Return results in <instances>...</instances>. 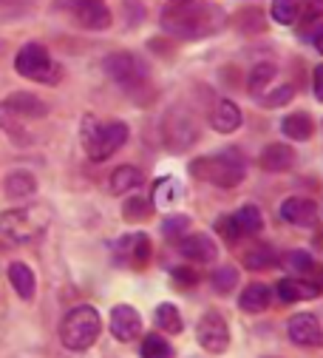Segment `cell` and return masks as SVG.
I'll list each match as a JSON object with an SVG mask.
<instances>
[{"instance_id":"obj_1","label":"cell","mask_w":323,"mask_h":358,"mask_svg":"<svg viewBox=\"0 0 323 358\" xmlns=\"http://www.w3.org/2000/svg\"><path fill=\"white\" fill-rule=\"evenodd\" d=\"M224 15L221 9L210 6V3H173L162 12V26L165 31L181 37V40H196V37H204L210 31H216L221 26Z\"/></svg>"},{"instance_id":"obj_2","label":"cell","mask_w":323,"mask_h":358,"mask_svg":"<svg viewBox=\"0 0 323 358\" xmlns=\"http://www.w3.org/2000/svg\"><path fill=\"white\" fill-rule=\"evenodd\" d=\"M128 140V125L125 122H100L97 117L82 120V145L94 162H103L114 157Z\"/></svg>"},{"instance_id":"obj_3","label":"cell","mask_w":323,"mask_h":358,"mask_svg":"<svg viewBox=\"0 0 323 358\" xmlns=\"http://www.w3.org/2000/svg\"><path fill=\"white\" fill-rule=\"evenodd\" d=\"M100 330H103V319H100V313L94 307H74L68 316L63 319L60 324V341L74 350V352H82L88 350L91 344H94L100 338Z\"/></svg>"},{"instance_id":"obj_4","label":"cell","mask_w":323,"mask_h":358,"mask_svg":"<svg viewBox=\"0 0 323 358\" xmlns=\"http://www.w3.org/2000/svg\"><path fill=\"white\" fill-rule=\"evenodd\" d=\"M190 173L202 182L218 185V188H236L244 182L247 165L233 154H218V157H199L190 162Z\"/></svg>"},{"instance_id":"obj_5","label":"cell","mask_w":323,"mask_h":358,"mask_svg":"<svg viewBox=\"0 0 323 358\" xmlns=\"http://www.w3.org/2000/svg\"><path fill=\"white\" fill-rule=\"evenodd\" d=\"M49 213L40 205H29V208H15L0 213V234L9 236L12 242H31L43 234Z\"/></svg>"},{"instance_id":"obj_6","label":"cell","mask_w":323,"mask_h":358,"mask_svg":"<svg viewBox=\"0 0 323 358\" xmlns=\"http://www.w3.org/2000/svg\"><path fill=\"white\" fill-rule=\"evenodd\" d=\"M15 69L20 77L34 80V83H57L60 80V66L52 60L49 49L40 43H26L15 57Z\"/></svg>"},{"instance_id":"obj_7","label":"cell","mask_w":323,"mask_h":358,"mask_svg":"<svg viewBox=\"0 0 323 358\" xmlns=\"http://www.w3.org/2000/svg\"><path fill=\"white\" fill-rule=\"evenodd\" d=\"M103 66H105L108 77H111V80H117V83H119V85H125V88H136V85H142V83H145V77H148L145 63H142L140 57H136V55H130V52L108 55Z\"/></svg>"},{"instance_id":"obj_8","label":"cell","mask_w":323,"mask_h":358,"mask_svg":"<svg viewBox=\"0 0 323 358\" xmlns=\"http://www.w3.org/2000/svg\"><path fill=\"white\" fill-rule=\"evenodd\" d=\"M196 338L207 352H216V355L230 347V330H227V322L218 310H207L202 316V322L196 327Z\"/></svg>"},{"instance_id":"obj_9","label":"cell","mask_w":323,"mask_h":358,"mask_svg":"<svg viewBox=\"0 0 323 358\" xmlns=\"http://www.w3.org/2000/svg\"><path fill=\"white\" fill-rule=\"evenodd\" d=\"M45 114V103L37 100L34 94H12L0 103V122H6L9 117L15 120H40Z\"/></svg>"},{"instance_id":"obj_10","label":"cell","mask_w":323,"mask_h":358,"mask_svg":"<svg viewBox=\"0 0 323 358\" xmlns=\"http://www.w3.org/2000/svg\"><path fill=\"white\" fill-rule=\"evenodd\" d=\"M117 259L128 267H133V271H140V267L148 264L151 259V239L145 234H130L125 239L117 242Z\"/></svg>"},{"instance_id":"obj_11","label":"cell","mask_w":323,"mask_h":358,"mask_svg":"<svg viewBox=\"0 0 323 358\" xmlns=\"http://www.w3.org/2000/svg\"><path fill=\"white\" fill-rule=\"evenodd\" d=\"M111 333L119 341H133L142 333V319L130 304H117L111 310Z\"/></svg>"},{"instance_id":"obj_12","label":"cell","mask_w":323,"mask_h":358,"mask_svg":"<svg viewBox=\"0 0 323 358\" xmlns=\"http://www.w3.org/2000/svg\"><path fill=\"white\" fill-rule=\"evenodd\" d=\"M290 338L298 347H320L323 344L320 322L312 316V313H298V316L290 319Z\"/></svg>"},{"instance_id":"obj_13","label":"cell","mask_w":323,"mask_h":358,"mask_svg":"<svg viewBox=\"0 0 323 358\" xmlns=\"http://www.w3.org/2000/svg\"><path fill=\"white\" fill-rule=\"evenodd\" d=\"M278 213H281L284 222H290V225L303 228V225H315L317 205L312 199H306V196H290V199H284V205H281Z\"/></svg>"},{"instance_id":"obj_14","label":"cell","mask_w":323,"mask_h":358,"mask_svg":"<svg viewBox=\"0 0 323 358\" xmlns=\"http://www.w3.org/2000/svg\"><path fill=\"white\" fill-rule=\"evenodd\" d=\"M179 253L190 262H213L216 259V242L204 234H188L179 242Z\"/></svg>"},{"instance_id":"obj_15","label":"cell","mask_w":323,"mask_h":358,"mask_svg":"<svg viewBox=\"0 0 323 358\" xmlns=\"http://www.w3.org/2000/svg\"><path fill=\"white\" fill-rule=\"evenodd\" d=\"M261 168L269 171V173H281V171H290L292 162H295V151L287 145V143H272L264 148L261 154Z\"/></svg>"},{"instance_id":"obj_16","label":"cell","mask_w":323,"mask_h":358,"mask_svg":"<svg viewBox=\"0 0 323 358\" xmlns=\"http://www.w3.org/2000/svg\"><path fill=\"white\" fill-rule=\"evenodd\" d=\"M275 293H278L281 301L295 304L301 299H315L320 293V285H312L309 279H281L278 287H275Z\"/></svg>"},{"instance_id":"obj_17","label":"cell","mask_w":323,"mask_h":358,"mask_svg":"<svg viewBox=\"0 0 323 358\" xmlns=\"http://www.w3.org/2000/svg\"><path fill=\"white\" fill-rule=\"evenodd\" d=\"M80 26L82 29H91V31H105L111 26V9L103 3V0H94V3L82 6L80 12H74Z\"/></svg>"},{"instance_id":"obj_18","label":"cell","mask_w":323,"mask_h":358,"mask_svg":"<svg viewBox=\"0 0 323 358\" xmlns=\"http://www.w3.org/2000/svg\"><path fill=\"white\" fill-rule=\"evenodd\" d=\"M210 125L218 131V134H233L239 125H241V108L233 103V100H221L210 117Z\"/></svg>"},{"instance_id":"obj_19","label":"cell","mask_w":323,"mask_h":358,"mask_svg":"<svg viewBox=\"0 0 323 358\" xmlns=\"http://www.w3.org/2000/svg\"><path fill=\"white\" fill-rule=\"evenodd\" d=\"M269 301H272V293H269V287L264 282L247 285L241 290V299H239V304H241L244 313H264L269 307Z\"/></svg>"},{"instance_id":"obj_20","label":"cell","mask_w":323,"mask_h":358,"mask_svg":"<svg viewBox=\"0 0 323 358\" xmlns=\"http://www.w3.org/2000/svg\"><path fill=\"white\" fill-rule=\"evenodd\" d=\"M9 282H12V287H15V293H17L20 299L29 301V299L34 296V273H31L29 264L12 262V264H9Z\"/></svg>"},{"instance_id":"obj_21","label":"cell","mask_w":323,"mask_h":358,"mask_svg":"<svg viewBox=\"0 0 323 358\" xmlns=\"http://www.w3.org/2000/svg\"><path fill=\"white\" fill-rule=\"evenodd\" d=\"M3 185H6V196L9 199H26V196H31L37 191V179L29 171H12Z\"/></svg>"},{"instance_id":"obj_22","label":"cell","mask_w":323,"mask_h":358,"mask_svg":"<svg viewBox=\"0 0 323 358\" xmlns=\"http://www.w3.org/2000/svg\"><path fill=\"white\" fill-rule=\"evenodd\" d=\"M111 194H128L133 191L136 185H142V171L140 168H133V165H122L111 173Z\"/></svg>"},{"instance_id":"obj_23","label":"cell","mask_w":323,"mask_h":358,"mask_svg":"<svg viewBox=\"0 0 323 358\" xmlns=\"http://www.w3.org/2000/svg\"><path fill=\"white\" fill-rule=\"evenodd\" d=\"M281 131H284L287 140H309L312 131H315V122L309 114H290L281 122Z\"/></svg>"},{"instance_id":"obj_24","label":"cell","mask_w":323,"mask_h":358,"mask_svg":"<svg viewBox=\"0 0 323 358\" xmlns=\"http://www.w3.org/2000/svg\"><path fill=\"white\" fill-rule=\"evenodd\" d=\"M233 222H236V228H239L241 234H258V231L264 228V216H261V210H258L255 205L239 208L236 216H233Z\"/></svg>"},{"instance_id":"obj_25","label":"cell","mask_w":323,"mask_h":358,"mask_svg":"<svg viewBox=\"0 0 323 358\" xmlns=\"http://www.w3.org/2000/svg\"><path fill=\"white\" fill-rule=\"evenodd\" d=\"M156 324H159V330H165L167 336H179V333L184 330L181 313H179L173 304H159V307H156Z\"/></svg>"},{"instance_id":"obj_26","label":"cell","mask_w":323,"mask_h":358,"mask_svg":"<svg viewBox=\"0 0 323 358\" xmlns=\"http://www.w3.org/2000/svg\"><path fill=\"white\" fill-rule=\"evenodd\" d=\"M275 262H278V253H272V248H266V245L250 248L244 253V264L250 267V271H269Z\"/></svg>"},{"instance_id":"obj_27","label":"cell","mask_w":323,"mask_h":358,"mask_svg":"<svg viewBox=\"0 0 323 358\" xmlns=\"http://www.w3.org/2000/svg\"><path fill=\"white\" fill-rule=\"evenodd\" d=\"M140 352H142V358H173V347L167 344V338H162L156 333H151V336L142 338Z\"/></svg>"},{"instance_id":"obj_28","label":"cell","mask_w":323,"mask_h":358,"mask_svg":"<svg viewBox=\"0 0 323 358\" xmlns=\"http://www.w3.org/2000/svg\"><path fill=\"white\" fill-rule=\"evenodd\" d=\"M301 15V0H272V17L281 26H292Z\"/></svg>"},{"instance_id":"obj_29","label":"cell","mask_w":323,"mask_h":358,"mask_svg":"<svg viewBox=\"0 0 323 358\" xmlns=\"http://www.w3.org/2000/svg\"><path fill=\"white\" fill-rule=\"evenodd\" d=\"M162 231H165V236H167L170 242H181L184 236L190 234V219H188V216H167L165 225H162Z\"/></svg>"},{"instance_id":"obj_30","label":"cell","mask_w":323,"mask_h":358,"mask_svg":"<svg viewBox=\"0 0 323 358\" xmlns=\"http://www.w3.org/2000/svg\"><path fill=\"white\" fill-rule=\"evenodd\" d=\"M275 77V66L272 63H261V66H255L253 69V74H250V92L258 97V94H264V88H266V83Z\"/></svg>"},{"instance_id":"obj_31","label":"cell","mask_w":323,"mask_h":358,"mask_svg":"<svg viewBox=\"0 0 323 358\" xmlns=\"http://www.w3.org/2000/svg\"><path fill=\"white\" fill-rule=\"evenodd\" d=\"M239 285V271L236 267H218V271L213 273V287L218 293H230Z\"/></svg>"},{"instance_id":"obj_32","label":"cell","mask_w":323,"mask_h":358,"mask_svg":"<svg viewBox=\"0 0 323 358\" xmlns=\"http://www.w3.org/2000/svg\"><path fill=\"white\" fill-rule=\"evenodd\" d=\"M122 216L128 219V222H142V219H148L151 216V202H145V199H128L125 202V208H122Z\"/></svg>"},{"instance_id":"obj_33","label":"cell","mask_w":323,"mask_h":358,"mask_svg":"<svg viewBox=\"0 0 323 358\" xmlns=\"http://www.w3.org/2000/svg\"><path fill=\"white\" fill-rule=\"evenodd\" d=\"M287 264H290V271L301 273L303 279H309V273L315 271V259L306 250H292V256L287 259Z\"/></svg>"},{"instance_id":"obj_34","label":"cell","mask_w":323,"mask_h":358,"mask_svg":"<svg viewBox=\"0 0 323 358\" xmlns=\"http://www.w3.org/2000/svg\"><path fill=\"white\" fill-rule=\"evenodd\" d=\"M292 97H295V94H292L290 85H278V88H272L269 94H261V103H264L266 108H278V106H287Z\"/></svg>"},{"instance_id":"obj_35","label":"cell","mask_w":323,"mask_h":358,"mask_svg":"<svg viewBox=\"0 0 323 358\" xmlns=\"http://www.w3.org/2000/svg\"><path fill=\"white\" fill-rule=\"evenodd\" d=\"M173 279H176V285H196L199 282V273L196 271H190V267H176L173 271Z\"/></svg>"},{"instance_id":"obj_36","label":"cell","mask_w":323,"mask_h":358,"mask_svg":"<svg viewBox=\"0 0 323 358\" xmlns=\"http://www.w3.org/2000/svg\"><path fill=\"white\" fill-rule=\"evenodd\" d=\"M301 3H303V17L306 20L323 17V0H301Z\"/></svg>"},{"instance_id":"obj_37","label":"cell","mask_w":323,"mask_h":358,"mask_svg":"<svg viewBox=\"0 0 323 358\" xmlns=\"http://www.w3.org/2000/svg\"><path fill=\"white\" fill-rule=\"evenodd\" d=\"M88 3H94V0H57V6L60 9H68V12H80Z\"/></svg>"},{"instance_id":"obj_38","label":"cell","mask_w":323,"mask_h":358,"mask_svg":"<svg viewBox=\"0 0 323 358\" xmlns=\"http://www.w3.org/2000/svg\"><path fill=\"white\" fill-rule=\"evenodd\" d=\"M315 97L323 103V66L315 69Z\"/></svg>"},{"instance_id":"obj_39","label":"cell","mask_w":323,"mask_h":358,"mask_svg":"<svg viewBox=\"0 0 323 358\" xmlns=\"http://www.w3.org/2000/svg\"><path fill=\"white\" fill-rule=\"evenodd\" d=\"M315 46H317V52H320V55H323V31H320V34H317V37H315Z\"/></svg>"},{"instance_id":"obj_40","label":"cell","mask_w":323,"mask_h":358,"mask_svg":"<svg viewBox=\"0 0 323 358\" xmlns=\"http://www.w3.org/2000/svg\"><path fill=\"white\" fill-rule=\"evenodd\" d=\"M176 3H184V0H176Z\"/></svg>"}]
</instances>
